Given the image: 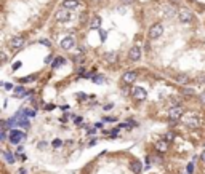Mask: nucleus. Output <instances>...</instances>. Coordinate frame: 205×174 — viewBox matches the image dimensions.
<instances>
[{
  "mask_svg": "<svg viewBox=\"0 0 205 174\" xmlns=\"http://www.w3.org/2000/svg\"><path fill=\"white\" fill-rule=\"evenodd\" d=\"M162 34H163V26L162 24H152L149 27V31H147V38H151V40H156V38L159 37H162Z\"/></svg>",
  "mask_w": 205,
  "mask_h": 174,
  "instance_id": "1",
  "label": "nucleus"
},
{
  "mask_svg": "<svg viewBox=\"0 0 205 174\" xmlns=\"http://www.w3.org/2000/svg\"><path fill=\"white\" fill-rule=\"evenodd\" d=\"M176 16H178L180 22H183V24H189V22H192V13L187 8H180Z\"/></svg>",
  "mask_w": 205,
  "mask_h": 174,
  "instance_id": "2",
  "label": "nucleus"
},
{
  "mask_svg": "<svg viewBox=\"0 0 205 174\" xmlns=\"http://www.w3.org/2000/svg\"><path fill=\"white\" fill-rule=\"evenodd\" d=\"M183 114H184V109L181 105H175V107H172L168 110V118L172 121H178L183 117Z\"/></svg>",
  "mask_w": 205,
  "mask_h": 174,
  "instance_id": "3",
  "label": "nucleus"
},
{
  "mask_svg": "<svg viewBox=\"0 0 205 174\" xmlns=\"http://www.w3.org/2000/svg\"><path fill=\"white\" fill-rule=\"evenodd\" d=\"M136 80H138V72H135V70H128L122 75V82L125 85H132Z\"/></svg>",
  "mask_w": 205,
  "mask_h": 174,
  "instance_id": "4",
  "label": "nucleus"
},
{
  "mask_svg": "<svg viewBox=\"0 0 205 174\" xmlns=\"http://www.w3.org/2000/svg\"><path fill=\"white\" fill-rule=\"evenodd\" d=\"M22 139H26V134L24 133H21V131H18V130H13L10 133V142L11 144H19Z\"/></svg>",
  "mask_w": 205,
  "mask_h": 174,
  "instance_id": "5",
  "label": "nucleus"
},
{
  "mask_svg": "<svg viewBox=\"0 0 205 174\" xmlns=\"http://www.w3.org/2000/svg\"><path fill=\"white\" fill-rule=\"evenodd\" d=\"M24 37H21V35H15V37H11L10 38V47L11 48H15V50H18V48H22L24 47Z\"/></svg>",
  "mask_w": 205,
  "mask_h": 174,
  "instance_id": "6",
  "label": "nucleus"
},
{
  "mask_svg": "<svg viewBox=\"0 0 205 174\" xmlns=\"http://www.w3.org/2000/svg\"><path fill=\"white\" fill-rule=\"evenodd\" d=\"M133 98L136 101H144L147 98V91L144 88H141V86H135L133 88Z\"/></svg>",
  "mask_w": 205,
  "mask_h": 174,
  "instance_id": "7",
  "label": "nucleus"
},
{
  "mask_svg": "<svg viewBox=\"0 0 205 174\" xmlns=\"http://www.w3.org/2000/svg\"><path fill=\"white\" fill-rule=\"evenodd\" d=\"M128 59L130 61H138L141 59V48L139 47H132L128 50Z\"/></svg>",
  "mask_w": 205,
  "mask_h": 174,
  "instance_id": "8",
  "label": "nucleus"
},
{
  "mask_svg": "<svg viewBox=\"0 0 205 174\" xmlns=\"http://www.w3.org/2000/svg\"><path fill=\"white\" fill-rule=\"evenodd\" d=\"M74 45H76V40H74V37H64V38L61 40L59 47H61L62 50H71Z\"/></svg>",
  "mask_w": 205,
  "mask_h": 174,
  "instance_id": "9",
  "label": "nucleus"
},
{
  "mask_svg": "<svg viewBox=\"0 0 205 174\" xmlns=\"http://www.w3.org/2000/svg\"><path fill=\"white\" fill-rule=\"evenodd\" d=\"M154 149H156L159 153H165L168 150V142L163 141V139H160V141H157L156 144H154Z\"/></svg>",
  "mask_w": 205,
  "mask_h": 174,
  "instance_id": "10",
  "label": "nucleus"
},
{
  "mask_svg": "<svg viewBox=\"0 0 205 174\" xmlns=\"http://www.w3.org/2000/svg\"><path fill=\"white\" fill-rule=\"evenodd\" d=\"M130 169H132L133 174H141V171H143V166H141V163L138 160H133L132 163H130Z\"/></svg>",
  "mask_w": 205,
  "mask_h": 174,
  "instance_id": "11",
  "label": "nucleus"
},
{
  "mask_svg": "<svg viewBox=\"0 0 205 174\" xmlns=\"http://www.w3.org/2000/svg\"><path fill=\"white\" fill-rule=\"evenodd\" d=\"M69 18H71V14H69V11H67L66 8H62L61 11L56 13V21H67Z\"/></svg>",
  "mask_w": 205,
  "mask_h": 174,
  "instance_id": "12",
  "label": "nucleus"
},
{
  "mask_svg": "<svg viewBox=\"0 0 205 174\" xmlns=\"http://www.w3.org/2000/svg\"><path fill=\"white\" fill-rule=\"evenodd\" d=\"M175 80H176V83H180V85H187V83L191 82V78L186 74H178V75H175Z\"/></svg>",
  "mask_w": 205,
  "mask_h": 174,
  "instance_id": "13",
  "label": "nucleus"
},
{
  "mask_svg": "<svg viewBox=\"0 0 205 174\" xmlns=\"http://www.w3.org/2000/svg\"><path fill=\"white\" fill-rule=\"evenodd\" d=\"M77 7H79V0H64L62 2V8H66V10H74Z\"/></svg>",
  "mask_w": 205,
  "mask_h": 174,
  "instance_id": "14",
  "label": "nucleus"
},
{
  "mask_svg": "<svg viewBox=\"0 0 205 174\" xmlns=\"http://www.w3.org/2000/svg\"><path fill=\"white\" fill-rule=\"evenodd\" d=\"M104 61L109 64H116L119 61V56H117V53H104Z\"/></svg>",
  "mask_w": 205,
  "mask_h": 174,
  "instance_id": "15",
  "label": "nucleus"
},
{
  "mask_svg": "<svg viewBox=\"0 0 205 174\" xmlns=\"http://www.w3.org/2000/svg\"><path fill=\"white\" fill-rule=\"evenodd\" d=\"M88 26H90V29H99V26H101V18H99V16H93L92 21L88 22Z\"/></svg>",
  "mask_w": 205,
  "mask_h": 174,
  "instance_id": "16",
  "label": "nucleus"
},
{
  "mask_svg": "<svg viewBox=\"0 0 205 174\" xmlns=\"http://www.w3.org/2000/svg\"><path fill=\"white\" fill-rule=\"evenodd\" d=\"M13 96H15V98H22V96H26V88H24V86H16Z\"/></svg>",
  "mask_w": 205,
  "mask_h": 174,
  "instance_id": "17",
  "label": "nucleus"
},
{
  "mask_svg": "<svg viewBox=\"0 0 205 174\" xmlns=\"http://www.w3.org/2000/svg\"><path fill=\"white\" fill-rule=\"evenodd\" d=\"M3 156H5V160L8 161L10 165H13L15 161H16V158H15V155L11 153V152H8V150H3Z\"/></svg>",
  "mask_w": 205,
  "mask_h": 174,
  "instance_id": "18",
  "label": "nucleus"
},
{
  "mask_svg": "<svg viewBox=\"0 0 205 174\" xmlns=\"http://www.w3.org/2000/svg\"><path fill=\"white\" fill-rule=\"evenodd\" d=\"M186 126H189V128H199V126H200V121H199L197 118H189V120H186Z\"/></svg>",
  "mask_w": 205,
  "mask_h": 174,
  "instance_id": "19",
  "label": "nucleus"
},
{
  "mask_svg": "<svg viewBox=\"0 0 205 174\" xmlns=\"http://www.w3.org/2000/svg\"><path fill=\"white\" fill-rule=\"evenodd\" d=\"M64 64V59L61 58V56H58V58H55V61H53V64H51V67L53 69H56V67H59V66H62Z\"/></svg>",
  "mask_w": 205,
  "mask_h": 174,
  "instance_id": "20",
  "label": "nucleus"
},
{
  "mask_svg": "<svg viewBox=\"0 0 205 174\" xmlns=\"http://www.w3.org/2000/svg\"><path fill=\"white\" fill-rule=\"evenodd\" d=\"M92 78H93V82H95V83H104V82H106V78H104V77H102L101 74H98V75H95V77H92Z\"/></svg>",
  "mask_w": 205,
  "mask_h": 174,
  "instance_id": "21",
  "label": "nucleus"
},
{
  "mask_svg": "<svg viewBox=\"0 0 205 174\" xmlns=\"http://www.w3.org/2000/svg\"><path fill=\"white\" fill-rule=\"evenodd\" d=\"M151 161H152V163H157V165H162V163H163L162 156H159V155H154V156H151Z\"/></svg>",
  "mask_w": 205,
  "mask_h": 174,
  "instance_id": "22",
  "label": "nucleus"
},
{
  "mask_svg": "<svg viewBox=\"0 0 205 174\" xmlns=\"http://www.w3.org/2000/svg\"><path fill=\"white\" fill-rule=\"evenodd\" d=\"M37 78V75H31V77H24V78H21V82L22 83H31V82H34Z\"/></svg>",
  "mask_w": 205,
  "mask_h": 174,
  "instance_id": "23",
  "label": "nucleus"
},
{
  "mask_svg": "<svg viewBox=\"0 0 205 174\" xmlns=\"http://www.w3.org/2000/svg\"><path fill=\"white\" fill-rule=\"evenodd\" d=\"M183 93L184 94H189V96H192L196 91H194V88H183Z\"/></svg>",
  "mask_w": 205,
  "mask_h": 174,
  "instance_id": "24",
  "label": "nucleus"
},
{
  "mask_svg": "<svg viewBox=\"0 0 205 174\" xmlns=\"http://www.w3.org/2000/svg\"><path fill=\"white\" fill-rule=\"evenodd\" d=\"M22 112H24V115H27V117H34V115H35V112H34L32 109H24Z\"/></svg>",
  "mask_w": 205,
  "mask_h": 174,
  "instance_id": "25",
  "label": "nucleus"
},
{
  "mask_svg": "<svg viewBox=\"0 0 205 174\" xmlns=\"http://www.w3.org/2000/svg\"><path fill=\"white\" fill-rule=\"evenodd\" d=\"M187 172H189V174L194 172V163H189V165H187Z\"/></svg>",
  "mask_w": 205,
  "mask_h": 174,
  "instance_id": "26",
  "label": "nucleus"
},
{
  "mask_svg": "<svg viewBox=\"0 0 205 174\" xmlns=\"http://www.w3.org/2000/svg\"><path fill=\"white\" fill-rule=\"evenodd\" d=\"M7 139V131H2L0 133V141H5Z\"/></svg>",
  "mask_w": 205,
  "mask_h": 174,
  "instance_id": "27",
  "label": "nucleus"
},
{
  "mask_svg": "<svg viewBox=\"0 0 205 174\" xmlns=\"http://www.w3.org/2000/svg\"><path fill=\"white\" fill-rule=\"evenodd\" d=\"M106 35H107V32H106V31H101V40H102V42L106 40Z\"/></svg>",
  "mask_w": 205,
  "mask_h": 174,
  "instance_id": "28",
  "label": "nucleus"
},
{
  "mask_svg": "<svg viewBox=\"0 0 205 174\" xmlns=\"http://www.w3.org/2000/svg\"><path fill=\"white\" fill-rule=\"evenodd\" d=\"M61 144H62V142L59 141V139H56V141H53V145H55V147H59Z\"/></svg>",
  "mask_w": 205,
  "mask_h": 174,
  "instance_id": "29",
  "label": "nucleus"
},
{
  "mask_svg": "<svg viewBox=\"0 0 205 174\" xmlns=\"http://www.w3.org/2000/svg\"><path fill=\"white\" fill-rule=\"evenodd\" d=\"M5 63H7V54L2 51V64H5Z\"/></svg>",
  "mask_w": 205,
  "mask_h": 174,
  "instance_id": "30",
  "label": "nucleus"
},
{
  "mask_svg": "<svg viewBox=\"0 0 205 174\" xmlns=\"http://www.w3.org/2000/svg\"><path fill=\"white\" fill-rule=\"evenodd\" d=\"M165 137H167V139H165V141H172V139H173V134H172V133H168V134H167V136H165Z\"/></svg>",
  "mask_w": 205,
  "mask_h": 174,
  "instance_id": "31",
  "label": "nucleus"
},
{
  "mask_svg": "<svg viewBox=\"0 0 205 174\" xmlns=\"http://www.w3.org/2000/svg\"><path fill=\"white\" fill-rule=\"evenodd\" d=\"M135 2V0H122V3H125V5H132Z\"/></svg>",
  "mask_w": 205,
  "mask_h": 174,
  "instance_id": "32",
  "label": "nucleus"
},
{
  "mask_svg": "<svg viewBox=\"0 0 205 174\" xmlns=\"http://www.w3.org/2000/svg\"><path fill=\"white\" fill-rule=\"evenodd\" d=\"M45 109H47V110H53L55 105H53V104H48V105H45Z\"/></svg>",
  "mask_w": 205,
  "mask_h": 174,
  "instance_id": "33",
  "label": "nucleus"
},
{
  "mask_svg": "<svg viewBox=\"0 0 205 174\" xmlns=\"http://www.w3.org/2000/svg\"><path fill=\"white\" fill-rule=\"evenodd\" d=\"M19 67H21V63H16V64L13 66V70H18V69H19Z\"/></svg>",
  "mask_w": 205,
  "mask_h": 174,
  "instance_id": "34",
  "label": "nucleus"
},
{
  "mask_svg": "<svg viewBox=\"0 0 205 174\" xmlns=\"http://www.w3.org/2000/svg\"><path fill=\"white\" fill-rule=\"evenodd\" d=\"M200 101H202V102L205 104V91H203V93L200 94Z\"/></svg>",
  "mask_w": 205,
  "mask_h": 174,
  "instance_id": "35",
  "label": "nucleus"
},
{
  "mask_svg": "<svg viewBox=\"0 0 205 174\" xmlns=\"http://www.w3.org/2000/svg\"><path fill=\"white\" fill-rule=\"evenodd\" d=\"M50 61H51V56H47V59H45V64H51Z\"/></svg>",
  "mask_w": 205,
  "mask_h": 174,
  "instance_id": "36",
  "label": "nucleus"
},
{
  "mask_svg": "<svg viewBox=\"0 0 205 174\" xmlns=\"http://www.w3.org/2000/svg\"><path fill=\"white\" fill-rule=\"evenodd\" d=\"M95 128H96V130H99V128H102V123H96V125H95Z\"/></svg>",
  "mask_w": 205,
  "mask_h": 174,
  "instance_id": "37",
  "label": "nucleus"
},
{
  "mask_svg": "<svg viewBox=\"0 0 205 174\" xmlns=\"http://www.w3.org/2000/svg\"><path fill=\"white\" fill-rule=\"evenodd\" d=\"M200 160L205 163V150H203V152H202V155H200Z\"/></svg>",
  "mask_w": 205,
  "mask_h": 174,
  "instance_id": "38",
  "label": "nucleus"
},
{
  "mask_svg": "<svg viewBox=\"0 0 205 174\" xmlns=\"http://www.w3.org/2000/svg\"><path fill=\"white\" fill-rule=\"evenodd\" d=\"M197 82H199V83H202V82H205V77H199V78H197Z\"/></svg>",
  "mask_w": 205,
  "mask_h": 174,
  "instance_id": "39",
  "label": "nucleus"
},
{
  "mask_svg": "<svg viewBox=\"0 0 205 174\" xmlns=\"http://www.w3.org/2000/svg\"><path fill=\"white\" fill-rule=\"evenodd\" d=\"M11 88H13V86H11L10 83H5V89H11Z\"/></svg>",
  "mask_w": 205,
  "mask_h": 174,
  "instance_id": "40",
  "label": "nucleus"
},
{
  "mask_svg": "<svg viewBox=\"0 0 205 174\" xmlns=\"http://www.w3.org/2000/svg\"><path fill=\"white\" fill-rule=\"evenodd\" d=\"M111 107H112V104H106V105H104V109H106V110H109Z\"/></svg>",
  "mask_w": 205,
  "mask_h": 174,
  "instance_id": "41",
  "label": "nucleus"
}]
</instances>
